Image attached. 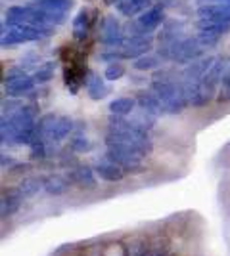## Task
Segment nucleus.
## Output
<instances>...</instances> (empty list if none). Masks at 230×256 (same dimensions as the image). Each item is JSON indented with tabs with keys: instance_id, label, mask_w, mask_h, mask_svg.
<instances>
[{
	"instance_id": "f03ea898",
	"label": "nucleus",
	"mask_w": 230,
	"mask_h": 256,
	"mask_svg": "<svg viewBox=\"0 0 230 256\" xmlns=\"http://www.w3.org/2000/svg\"><path fill=\"white\" fill-rule=\"evenodd\" d=\"M54 32L52 27L48 25H31V23H23L18 27H10L8 31L4 29L2 34V46L8 48V46H16V44L22 42H33V40H41L44 36H50Z\"/></svg>"
},
{
	"instance_id": "9d476101",
	"label": "nucleus",
	"mask_w": 230,
	"mask_h": 256,
	"mask_svg": "<svg viewBox=\"0 0 230 256\" xmlns=\"http://www.w3.org/2000/svg\"><path fill=\"white\" fill-rule=\"evenodd\" d=\"M67 178L71 184H75L81 190H96L98 182H96V170H92L90 166H75L67 172Z\"/></svg>"
},
{
	"instance_id": "412c9836",
	"label": "nucleus",
	"mask_w": 230,
	"mask_h": 256,
	"mask_svg": "<svg viewBox=\"0 0 230 256\" xmlns=\"http://www.w3.org/2000/svg\"><path fill=\"white\" fill-rule=\"evenodd\" d=\"M148 4H150V0H117V2H115L117 10H119L123 16H127V18L142 14Z\"/></svg>"
},
{
	"instance_id": "2f4dec72",
	"label": "nucleus",
	"mask_w": 230,
	"mask_h": 256,
	"mask_svg": "<svg viewBox=\"0 0 230 256\" xmlns=\"http://www.w3.org/2000/svg\"><path fill=\"white\" fill-rule=\"evenodd\" d=\"M219 4H226V6H230V0H217Z\"/></svg>"
},
{
	"instance_id": "c85d7f7f",
	"label": "nucleus",
	"mask_w": 230,
	"mask_h": 256,
	"mask_svg": "<svg viewBox=\"0 0 230 256\" xmlns=\"http://www.w3.org/2000/svg\"><path fill=\"white\" fill-rule=\"evenodd\" d=\"M69 148H71V151H75V153H85V151L90 150V142L85 136H77V138L71 140Z\"/></svg>"
},
{
	"instance_id": "6e6552de",
	"label": "nucleus",
	"mask_w": 230,
	"mask_h": 256,
	"mask_svg": "<svg viewBox=\"0 0 230 256\" xmlns=\"http://www.w3.org/2000/svg\"><path fill=\"white\" fill-rule=\"evenodd\" d=\"M199 42L203 46H213V44L219 42V38L222 34L230 32V25L226 23H217V22H209V20H201L199 22Z\"/></svg>"
},
{
	"instance_id": "cd10ccee",
	"label": "nucleus",
	"mask_w": 230,
	"mask_h": 256,
	"mask_svg": "<svg viewBox=\"0 0 230 256\" xmlns=\"http://www.w3.org/2000/svg\"><path fill=\"white\" fill-rule=\"evenodd\" d=\"M220 102H226L230 100V64L226 65L224 69V75H222V80H220Z\"/></svg>"
},
{
	"instance_id": "6ab92c4d",
	"label": "nucleus",
	"mask_w": 230,
	"mask_h": 256,
	"mask_svg": "<svg viewBox=\"0 0 230 256\" xmlns=\"http://www.w3.org/2000/svg\"><path fill=\"white\" fill-rule=\"evenodd\" d=\"M90 12L83 10L79 12L73 20V38L75 40H85L88 36V31H90Z\"/></svg>"
},
{
	"instance_id": "423d86ee",
	"label": "nucleus",
	"mask_w": 230,
	"mask_h": 256,
	"mask_svg": "<svg viewBox=\"0 0 230 256\" xmlns=\"http://www.w3.org/2000/svg\"><path fill=\"white\" fill-rule=\"evenodd\" d=\"M125 40L123 27L115 16H106L100 23V42L108 48H119Z\"/></svg>"
},
{
	"instance_id": "f257e3e1",
	"label": "nucleus",
	"mask_w": 230,
	"mask_h": 256,
	"mask_svg": "<svg viewBox=\"0 0 230 256\" xmlns=\"http://www.w3.org/2000/svg\"><path fill=\"white\" fill-rule=\"evenodd\" d=\"M106 146L113 150H123L136 153L140 157L150 155L153 150L152 138L148 136V130L134 124L132 120H127L125 117L111 115L108 122V134H106Z\"/></svg>"
},
{
	"instance_id": "393cba45",
	"label": "nucleus",
	"mask_w": 230,
	"mask_h": 256,
	"mask_svg": "<svg viewBox=\"0 0 230 256\" xmlns=\"http://www.w3.org/2000/svg\"><path fill=\"white\" fill-rule=\"evenodd\" d=\"M54 71H56V64H52V62L41 65L33 75L35 82H37V84H46V82H50V80L54 78Z\"/></svg>"
},
{
	"instance_id": "aec40b11",
	"label": "nucleus",
	"mask_w": 230,
	"mask_h": 256,
	"mask_svg": "<svg viewBox=\"0 0 230 256\" xmlns=\"http://www.w3.org/2000/svg\"><path fill=\"white\" fill-rule=\"evenodd\" d=\"M31 20V8H23V6H12L6 12V22L4 25L8 27H18L23 23H29Z\"/></svg>"
},
{
	"instance_id": "a878e982",
	"label": "nucleus",
	"mask_w": 230,
	"mask_h": 256,
	"mask_svg": "<svg viewBox=\"0 0 230 256\" xmlns=\"http://www.w3.org/2000/svg\"><path fill=\"white\" fill-rule=\"evenodd\" d=\"M159 64H161V60H159L157 56H140V58L132 64V67H134L136 71H152V69H157Z\"/></svg>"
},
{
	"instance_id": "bb28decb",
	"label": "nucleus",
	"mask_w": 230,
	"mask_h": 256,
	"mask_svg": "<svg viewBox=\"0 0 230 256\" xmlns=\"http://www.w3.org/2000/svg\"><path fill=\"white\" fill-rule=\"evenodd\" d=\"M127 73V69H125V65L119 64V62H111L108 67H106V73H104V78L106 80H119L123 78Z\"/></svg>"
},
{
	"instance_id": "20e7f679",
	"label": "nucleus",
	"mask_w": 230,
	"mask_h": 256,
	"mask_svg": "<svg viewBox=\"0 0 230 256\" xmlns=\"http://www.w3.org/2000/svg\"><path fill=\"white\" fill-rule=\"evenodd\" d=\"M152 48V36L150 34H138V36H125L119 48H115L119 60H138L140 56Z\"/></svg>"
},
{
	"instance_id": "4be33fe9",
	"label": "nucleus",
	"mask_w": 230,
	"mask_h": 256,
	"mask_svg": "<svg viewBox=\"0 0 230 256\" xmlns=\"http://www.w3.org/2000/svg\"><path fill=\"white\" fill-rule=\"evenodd\" d=\"M134 106H136L134 98H115L110 104V113L117 117H127L134 111Z\"/></svg>"
},
{
	"instance_id": "dca6fc26",
	"label": "nucleus",
	"mask_w": 230,
	"mask_h": 256,
	"mask_svg": "<svg viewBox=\"0 0 230 256\" xmlns=\"http://www.w3.org/2000/svg\"><path fill=\"white\" fill-rule=\"evenodd\" d=\"M136 104H138V109H142L146 113H150L153 117H159L163 111V104L159 102V98L153 94L152 90L150 92H140L138 98H136Z\"/></svg>"
},
{
	"instance_id": "4468645a",
	"label": "nucleus",
	"mask_w": 230,
	"mask_h": 256,
	"mask_svg": "<svg viewBox=\"0 0 230 256\" xmlns=\"http://www.w3.org/2000/svg\"><path fill=\"white\" fill-rule=\"evenodd\" d=\"M163 22V10L161 8H150V10H144L140 16H138V25L142 27V31L146 34H152L159 25Z\"/></svg>"
},
{
	"instance_id": "0eeeda50",
	"label": "nucleus",
	"mask_w": 230,
	"mask_h": 256,
	"mask_svg": "<svg viewBox=\"0 0 230 256\" xmlns=\"http://www.w3.org/2000/svg\"><path fill=\"white\" fill-rule=\"evenodd\" d=\"M106 159L115 162L117 166H121L125 172H144V164H142V157L136 155V153H131V151H123V150H113V148H108L106 151Z\"/></svg>"
},
{
	"instance_id": "f3484780",
	"label": "nucleus",
	"mask_w": 230,
	"mask_h": 256,
	"mask_svg": "<svg viewBox=\"0 0 230 256\" xmlns=\"http://www.w3.org/2000/svg\"><path fill=\"white\" fill-rule=\"evenodd\" d=\"M96 174H98L102 180L106 182H111V184H115V182H121L123 178H125V170L121 168V166H117L115 162H111V160H102V162H98L96 164Z\"/></svg>"
},
{
	"instance_id": "ddd939ff",
	"label": "nucleus",
	"mask_w": 230,
	"mask_h": 256,
	"mask_svg": "<svg viewBox=\"0 0 230 256\" xmlns=\"http://www.w3.org/2000/svg\"><path fill=\"white\" fill-rule=\"evenodd\" d=\"M35 78L33 76H18V78H12L8 82H4V90H6V94L10 98H20V96H25V94H29L31 90L35 88Z\"/></svg>"
},
{
	"instance_id": "f8f14e48",
	"label": "nucleus",
	"mask_w": 230,
	"mask_h": 256,
	"mask_svg": "<svg viewBox=\"0 0 230 256\" xmlns=\"http://www.w3.org/2000/svg\"><path fill=\"white\" fill-rule=\"evenodd\" d=\"M197 16H201V20L230 25V6H226V4H207V6H201V8H197Z\"/></svg>"
},
{
	"instance_id": "1a4fd4ad",
	"label": "nucleus",
	"mask_w": 230,
	"mask_h": 256,
	"mask_svg": "<svg viewBox=\"0 0 230 256\" xmlns=\"http://www.w3.org/2000/svg\"><path fill=\"white\" fill-rule=\"evenodd\" d=\"M213 64H215V58H199L196 62L188 64V67L182 73V82L186 86L197 84L209 73V69L213 67Z\"/></svg>"
},
{
	"instance_id": "b1692460",
	"label": "nucleus",
	"mask_w": 230,
	"mask_h": 256,
	"mask_svg": "<svg viewBox=\"0 0 230 256\" xmlns=\"http://www.w3.org/2000/svg\"><path fill=\"white\" fill-rule=\"evenodd\" d=\"M37 6L48 12H67L73 6V0H37Z\"/></svg>"
},
{
	"instance_id": "7c9ffc66",
	"label": "nucleus",
	"mask_w": 230,
	"mask_h": 256,
	"mask_svg": "<svg viewBox=\"0 0 230 256\" xmlns=\"http://www.w3.org/2000/svg\"><path fill=\"white\" fill-rule=\"evenodd\" d=\"M12 162H14V160H12V159H6V155H2V166H4V168H6V164L10 166Z\"/></svg>"
},
{
	"instance_id": "c756f323",
	"label": "nucleus",
	"mask_w": 230,
	"mask_h": 256,
	"mask_svg": "<svg viewBox=\"0 0 230 256\" xmlns=\"http://www.w3.org/2000/svg\"><path fill=\"white\" fill-rule=\"evenodd\" d=\"M46 20L48 25H62L67 20V12H48L46 10Z\"/></svg>"
},
{
	"instance_id": "9b49d317",
	"label": "nucleus",
	"mask_w": 230,
	"mask_h": 256,
	"mask_svg": "<svg viewBox=\"0 0 230 256\" xmlns=\"http://www.w3.org/2000/svg\"><path fill=\"white\" fill-rule=\"evenodd\" d=\"M23 199H25V197H23L22 192H20L18 188L4 190L2 199H0V216H2V218H10V216H14V214L22 208Z\"/></svg>"
},
{
	"instance_id": "a211bd4d",
	"label": "nucleus",
	"mask_w": 230,
	"mask_h": 256,
	"mask_svg": "<svg viewBox=\"0 0 230 256\" xmlns=\"http://www.w3.org/2000/svg\"><path fill=\"white\" fill-rule=\"evenodd\" d=\"M69 186H71V182L69 178H64V176H60V174H52V176H46L44 178V192L48 193V195H64V193L69 190Z\"/></svg>"
},
{
	"instance_id": "39448f33",
	"label": "nucleus",
	"mask_w": 230,
	"mask_h": 256,
	"mask_svg": "<svg viewBox=\"0 0 230 256\" xmlns=\"http://www.w3.org/2000/svg\"><path fill=\"white\" fill-rule=\"evenodd\" d=\"M88 76L87 64H83L81 60H71L69 64L64 67V84L69 90V94H79L81 86H85Z\"/></svg>"
},
{
	"instance_id": "5701e85b",
	"label": "nucleus",
	"mask_w": 230,
	"mask_h": 256,
	"mask_svg": "<svg viewBox=\"0 0 230 256\" xmlns=\"http://www.w3.org/2000/svg\"><path fill=\"white\" fill-rule=\"evenodd\" d=\"M18 190L22 192V195L25 199L35 197L41 190H44V178H25V180L20 182Z\"/></svg>"
},
{
	"instance_id": "7ed1b4c3",
	"label": "nucleus",
	"mask_w": 230,
	"mask_h": 256,
	"mask_svg": "<svg viewBox=\"0 0 230 256\" xmlns=\"http://www.w3.org/2000/svg\"><path fill=\"white\" fill-rule=\"evenodd\" d=\"M203 54V44L199 38H178L169 46H163V56L173 60L176 64H192L201 58Z\"/></svg>"
},
{
	"instance_id": "2eb2a0df",
	"label": "nucleus",
	"mask_w": 230,
	"mask_h": 256,
	"mask_svg": "<svg viewBox=\"0 0 230 256\" xmlns=\"http://www.w3.org/2000/svg\"><path fill=\"white\" fill-rule=\"evenodd\" d=\"M85 88H87V92H88V98L94 100V102H98V100H102V98H106L110 94V88L104 82V78L98 76L96 73H92V71H88Z\"/></svg>"
}]
</instances>
